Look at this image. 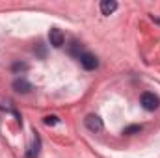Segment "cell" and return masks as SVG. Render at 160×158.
I'll use <instances>...</instances> for the list:
<instances>
[{
  "mask_svg": "<svg viewBox=\"0 0 160 158\" xmlns=\"http://www.w3.org/2000/svg\"><path fill=\"white\" fill-rule=\"evenodd\" d=\"M140 104H142L147 112H155V110H158V106H160V99H158V95H155V93H151V91H145V93H142V97H140Z\"/></svg>",
  "mask_w": 160,
  "mask_h": 158,
  "instance_id": "1",
  "label": "cell"
},
{
  "mask_svg": "<svg viewBox=\"0 0 160 158\" xmlns=\"http://www.w3.org/2000/svg\"><path fill=\"white\" fill-rule=\"evenodd\" d=\"M11 69H13L15 73H19V71H26V69H28V65H26V63H19V62H17V63H13V67H11Z\"/></svg>",
  "mask_w": 160,
  "mask_h": 158,
  "instance_id": "11",
  "label": "cell"
},
{
  "mask_svg": "<svg viewBox=\"0 0 160 158\" xmlns=\"http://www.w3.org/2000/svg\"><path fill=\"white\" fill-rule=\"evenodd\" d=\"M142 125H130V126H127V128H123V134H127V136H132V134H140L142 132Z\"/></svg>",
  "mask_w": 160,
  "mask_h": 158,
  "instance_id": "8",
  "label": "cell"
},
{
  "mask_svg": "<svg viewBox=\"0 0 160 158\" xmlns=\"http://www.w3.org/2000/svg\"><path fill=\"white\" fill-rule=\"evenodd\" d=\"M118 9V2L116 0H102L101 2V13L102 15H112Z\"/></svg>",
  "mask_w": 160,
  "mask_h": 158,
  "instance_id": "7",
  "label": "cell"
},
{
  "mask_svg": "<svg viewBox=\"0 0 160 158\" xmlns=\"http://www.w3.org/2000/svg\"><path fill=\"white\" fill-rule=\"evenodd\" d=\"M84 123H86L88 130H91V132H101L102 130V119L99 116H95V114H89L88 117L84 119Z\"/></svg>",
  "mask_w": 160,
  "mask_h": 158,
  "instance_id": "4",
  "label": "cell"
},
{
  "mask_svg": "<svg viewBox=\"0 0 160 158\" xmlns=\"http://www.w3.org/2000/svg\"><path fill=\"white\" fill-rule=\"evenodd\" d=\"M41 153V138L38 136V132H36V136H34V141H32V145L28 147V153H26V156L24 158H38Z\"/></svg>",
  "mask_w": 160,
  "mask_h": 158,
  "instance_id": "5",
  "label": "cell"
},
{
  "mask_svg": "<svg viewBox=\"0 0 160 158\" xmlns=\"http://www.w3.org/2000/svg\"><path fill=\"white\" fill-rule=\"evenodd\" d=\"M13 89L17 93H30L32 91V84L24 78H17V80H13Z\"/></svg>",
  "mask_w": 160,
  "mask_h": 158,
  "instance_id": "6",
  "label": "cell"
},
{
  "mask_svg": "<svg viewBox=\"0 0 160 158\" xmlns=\"http://www.w3.org/2000/svg\"><path fill=\"white\" fill-rule=\"evenodd\" d=\"M78 60H80V65H82L84 69H88V71H93V69H97V65H99L97 56H93V54H89V52H84Z\"/></svg>",
  "mask_w": 160,
  "mask_h": 158,
  "instance_id": "2",
  "label": "cell"
},
{
  "mask_svg": "<svg viewBox=\"0 0 160 158\" xmlns=\"http://www.w3.org/2000/svg\"><path fill=\"white\" fill-rule=\"evenodd\" d=\"M43 123L47 126H54V125L60 123V119H58V116H47V117H43Z\"/></svg>",
  "mask_w": 160,
  "mask_h": 158,
  "instance_id": "10",
  "label": "cell"
},
{
  "mask_svg": "<svg viewBox=\"0 0 160 158\" xmlns=\"http://www.w3.org/2000/svg\"><path fill=\"white\" fill-rule=\"evenodd\" d=\"M48 41H50L52 47L60 48V47H63V43H65V36H63V32H62L60 28H50V32H48Z\"/></svg>",
  "mask_w": 160,
  "mask_h": 158,
  "instance_id": "3",
  "label": "cell"
},
{
  "mask_svg": "<svg viewBox=\"0 0 160 158\" xmlns=\"http://www.w3.org/2000/svg\"><path fill=\"white\" fill-rule=\"evenodd\" d=\"M69 52H71L73 56L80 58V56L84 54V52H82V45H80L78 41H73V43H71V50H69Z\"/></svg>",
  "mask_w": 160,
  "mask_h": 158,
  "instance_id": "9",
  "label": "cell"
}]
</instances>
